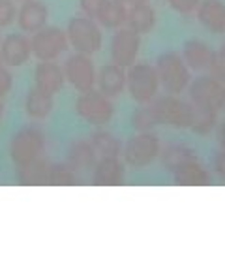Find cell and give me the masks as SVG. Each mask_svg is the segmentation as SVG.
I'll list each match as a JSON object with an SVG mask.
<instances>
[{
  "label": "cell",
  "instance_id": "cell-1",
  "mask_svg": "<svg viewBox=\"0 0 225 254\" xmlns=\"http://www.w3.org/2000/svg\"><path fill=\"white\" fill-rule=\"evenodd\" d=\"M47 147V136L36 125H27L19 128L9 139L8 153L15 168H25L34 160L42 158Z\"/></svg>",
  "mask_w": 225,
  "mask_h": 254
},
{
  "label": "cell",
  "instance_id": "cell-2",
  "mask_svg": "<svg viewBox=\"0 0 225 254\" xmlns=\"http://www.w3.org/2000/svg\"><path fill=\"white\" fill-rule=\"evenodd\" d=\"M156 72L160 77V87L167 94L184 92L191 81V70L177 51H163L156 61Z\"/></svg>",
  "mask_w": 225,
  "mask_h": 254
},
{
  "label": "cell",
  "instance_id": "cell-3",
  "mask_svg": "<svg viewBox=\"0 0 225 254\" xmlns=\"http://www.w3.org/2000/svg\"><path fill=\"white\" fill-rule=\"evenodd\" d=\"M126 91L135 104H148L160 92V77L156 66L148 63H134L126 68Z\"/></svg>",
  "mask_w": 225,
  "mask_h": 254
},
{
  "label": "cell",
  "instance_id": "cell-4",
  "mask_svg": "<svg viewBox=\"0 0 225 254\" xmlns=\"http://www.w3.org/2000/svg\"><path fill=\"white\" fill-rule=\"evenodd\" d=\"M162 149L160 136L148 130V132H137L126 141V145H122V156L124 164L134 168V170H143L148 168L152 162L158 160Z\"/></svg>",
  "mask_w": 225,
  "mask_h": 254
},
{
  "label": "cell",
  "instance_id": "cell-5",
  "mask_svg": "<svg viewBox=\"0 0 225 254\" xmlns=\"http://www.w3.org/2000/svg\"><path fill=\"white\" fill-rule=\"evenodd\" d=\"M66 36H68L70 47H73L77 53L94 55L103 46L101 27L98 25V21L87 17V15L70 19L68 28H66Z\"/></svg>",
  "mask_w": 225,
  "mask_h": 254
},
{
  "label": "cell",
  "instance_id": "cell-6",
  "mask_svg": "<svg viewBox=\"0 0 225 254\" xmlns=\"http://www.w3.org/2000/svg\"><path fill=\"white\" fill-rule=\"evenodd\" d=\"M148 108L154 113V119H156L158 125H167V127L175 128H189L193 104L188 100H182L177 94L156 96L152 102H148Z\"/></svg>",
  "mask_w": 225,
  "mask_h": 254
},
{
  "label": "cell",
  "instance_id": "cell-7",
  "mask_svg": "<svg viewBox=\"0 0 225 254\" xmlns=\"http://www.w3.org/2000/svg\"><path fill=\"white\" fill-rule=\"evenodd\" d=\"M75 113L92 127H105L111 123V119L115 115V104L113 98H109L99 91H85L79 92L77 100H75Z\"/></svg>",
  "mask_w": 225,
  "mask_h": 254
},
{
  "label": "cell",
  "instance_id": "cell-8",
  "mask_svg": "<svg viewBox=\"0 0 225 254\" xmlns=\"http://www.w3.org/2000/svg\"><path fill=\"white\" fill-rule=\"evenodd\" d=\"M189 102L193 106L224 111L225 109V83L214 77L212 73H203L188 85Z\"/></svg>",
  "mask_w": 225,
  "mask_h": 254
},
{
  "label": "cell",
  "instance_id": "cell-9",
  "mask_svg": "<svg viewBox=\"0 0 225 254\" xmlns=\"http://www.w3.org/2000/svg\"><path fill=\"white\" fill-rule=\"evenodd\" d=\"M30 49L32 57L38 61H56L70 49V42L66 30L58 27H44L30 36Z\"/></svg>",
  "mask_w": 225,
  "mask_h": 254
},
{
  "label": "cell",
  "instance_id": "cell-10",
  "mask_svg": "<svg viewBox=\"0 0 225 254\" xmlns=\"http://www.w3.org/2000/svg\"><path fill=\"white\" fill-rule=\"evenodd\" d=\"M64 75L66 81L72 85L75 91L85 92L96 87V66L92 61V55L72 53L64 61Z\"/></svg>",
  "mask_w": 225,
  "mask_h": 254
},
{
  "label": "cell",
  "instance_id": "cell-11",
  "mask_svg": "<svg viewBox=\"0 0 225 254\" xmlns=\"http://www.w3.org/2000/svg\"><path fill=\"white\" fill-rule=\"evenodd\" d=\"M141 51V36L132 28L120 27L111 38V63L128 68L137 61Z\"/></svg>",
  "mask_w": 225,
  "mask_h": 254
},
{
  "label": "cell",
  "instance_id": "cell-12",
  "mask_svg": "<svg viewBox=\"0 0 225 254\" xmlns=\"http://www.w3.org/2000/svg\"><path fill=\"white\" fill-rule=\"evenodd\" d=\"M32 57L30 38L23 32H13L2 38L0 42V61L8 68H19L27 64Z\"/></svg>",
  "mask_w": 225,
  "mask_h": 254
},
{
  "label": "cell",
  "instance_id": "cell-13",
  "mask_svg": "<svg viewBox=\"0 0 225 254\" xmlns=\"http://www.w3.org/2000/svg\"><path fill=\"white\" fill-rule=\"evenodd\" d=\"M98 153L96 149L92 147L90 139L79 137V139H73L70 147H68V153H66V164L72 168L73 172L77 173V177L83 173L92 172V168L98 162Z\"/></svg>",
  "mask_w": 225,
  "mask_h": 254
},
{
  "label": "cell",
  "instance_id": "cell-14",
  "mask_svg": "<svg viewBox=\"0 0 225 254\" xmlns=\"http://www.w3.org/2000/svg\"><path fill=\"white\" fill-rule=\"evenodd\" d=\"M17 25L23 32L34 34L40 28L47 27L49 8L42 0H25L17 8Z\"/></svg>",
  "mask_w": 225,
  "mask_h": 254
},
{
  "label": "cell",
  "instance_id": "cell-15",
  "mask_svg": "<svg viewBox=\"0 0 225 254\" xmlns=\"http://www.w3.org/2000/svg\"><path fill=\"white\" fill-rule=\"evenodd\" d=\"M182 59L191 72H210V66L214 61V49L207 42L199 38H191L182 46Z\"/></svg>",
  "mask_w": 225,
  "mask_h": 254
},
{
  "label": "cell",
  "instance_id": "cell-16",
  "mask_svg": "<svg viewBox=\"0 0 225 254\" xmlns=\"http://www.w3.org/2000/svg\"><path fill=\"white\" fill-rule=\"evenodd\" d=\"M124 177H126V166L120 160V156L98 158L96 166L92 168V185L96 187H117L124 183Z\"/></svg>",
  "mask_w": 225,
  "mask_h": 254
},
{
  "label": "cell",
  "instance_id": "cell-17",
  "mask_svg": "<svg viewBox=\"0 0 225 254\" xmlns=\"http://www.w3.org/2000/svg\"><path fill=\"white\" fill-rule=\"evenodd\" d=\"M96 85L101 94L117 98L126 91V68L118 64H103L96 73Z\"/></svg>",
  "mask_w": 225,
  "mask_h": 254
},
{
  "label": "cell",
  "instance_id": "cell-18",
  "mask_svg": "<svg viewBox=\"0 0 225 254\" xmlns=\"http://www.w3.org/2000/svg\"><path fill=\"white\" fill-rule=\"evenodd\" d=\"M66 75H64L62 66L54 63V61H40L34 70V87L49 94H56L62 91Z\"/></svg>",
  "mask_w": 225,
  "mask_h": 254
},
{
  "label": "cell",
  "instance_id": "cell-19",
  "mask_svg": "<svg viewBox=\"0 0 225 254\" xmlns=\"http://www.w3.org/2000/svg\"><path fill=\"white\" fill-rule=\"evenodd\" d=\"M197 19L203 27L212 34H225V2L222 0H201L197 9Z\"/></svg>",
  "mask_w": 225,
  "mask_h": 254
},
{
  "label": "cell",
  "instance_id": "cell-20",
  "mask_svg": "<svg viewBox=\"0 0 225 254\" xmlns=\"http://www.w3.org/2000/svg\"><path fill=\"white\" fill-rule=\"evenodd\" d=\"M173 181L180 187H207L210 185L212 177L207 168L199 162V158H195L177 168L173 172Z\"/></svg>",
  "mask_w": 225,
  "mask_h": 254
},
{
  "label": "cell",
  "instance_id": "cell-21",
  "mask_svg": "<svg viewBox=\"0 0 225 254\" xmlns=\"http://www.w3.org/2000/svg\"><path fill=\"white\" fill-rule=\"evenodd\" d=\"M156 21H158L156 9L148 2H141V4L128 6L126 25L124 27L132 28L139 36H143V34H148L156 27Z\"/></svg>",
  "mask_w": 225,
  "mask_h": 254
},
{
  "label": "cell",
  "instance_id": "cell-22",
  "mask_svg": "<svg viewBox=\"0 0 225 254\" xmlns=\"http://www.w3.org/2000/svg\"><path fill=\"white\" fill-rule=\"evenodd\" d=\"M54 108V96L49 92L42 91L38 87L28 89L27 96H25V113L32 121H44L51 115Z\"/></svg>",
  "mask_w": 225,
  "mask_h": 254
},
{
  "label": "cell",
  "instance_id": "cell-23",
  "mask_svg": "<svg viewBox=\"0 0 225 254\" xmlns=\"http://www.w3.org/2000/svg\"><path fill=\"white\" fill-rule=\"evenodd\" d=\"M158 158L162 162L163 170L173 173L182 164L189 162V160H195L197 153H195V149H191L189 145H184V143H169V145L160 149V156Z\"/></svg>",
  "mask_w": 225,
  "mask_h": 254
},
{
  "label": "cell",
  "instance_id": "cell-24",
  "mask_svg": "<svg viewBox=\"0 0 225 254\" xmlns=\"http://www.w3.org/2000/svg\"><path fill=\"white\" fill-rule=\"evenodd\" d=\"M53 162L49 158H38L32 164L17 170V179L21 185H47L49 183V172Z\"/></svg>",
  "mask_w": 225,
  "mask_h": 254
},
{
  "label": "cell",
  "instance_id": "cell-25",
  "mask_svg": "<svg viewBox=\"0 0 225 254\" xmlns=\"http://www.w3.org/2000/svg\"><path fill=\"white\" fill-rule=\"evenodd\" d=\"M90 143L96 149L99 158H115V156H120V153H122V141L105 128H98L90 136Z\"/></svg>",
  "mask_w": 225,
  "mask_h": 254
},
{
  "label": "cell",
  "instance_id": "cell-26",
  "mask_svg": "<svg viewBox=\"0 0 225 254\" xmlns=\"http://www.w3.org/2000/svg\"><path fill=\"white\" fill-rule=\"evenodd\" d=\"M218 123H220V113L218 111L208 108H201V106H193L189 128L195 134H199V136H210L216 130Z\"/></svg>",
  "mask_w": 225,
  "mask_h": 254
},
{
  "label": "cell",
  "instance_id": "cell-27",
  "mask_svg": "<svg viewBox=\"0 0 225 254\" xmlns=\"http://www.w3.org/2000/svg\"><path fill=\"white\" fill-rule=\"evenodd\" d=\"M126 15H128L126 4H122L118 0H107V4L103 6V9H101V13L98 15L96 21H98L99 27L117 30V28L126 25Z\"/></svg>",
  "mask_w": 225,
  "mask_h": 254
},
{
  "label": "cell",
  "instance_id": "cell-28",
  "mask_svg": "<svg viewBox=\"0 0 225 254\" xmlns=\"http://www.w3.org/2000/svg\"><path fill=\"white\" fill-rule=\"evenodd\" d=\"M130 123H132V127H134L135 132H148V130H152L154 127H158V123H156L154 113L150 111L148 104H139V108L132 113Z\"/></svg>",
  "mask_w": 225,
  "mask_h": 254
},
{
  "label": "cell",
  "instance_id": "cell-29",
  "mask_svg": "<svg viewBox=\"0 0 225 254\" xmlns=\"http://www.w3.org/2000/svg\"><path fill=\"white\" fill-rule=\"evenodd\" d=\"M77 183V173L73 172L68 164H53L49 172V183L47 185H75Z\"/></svg>",
  "mask_w": 225,
  "mask_h": 254
},
{
  "label": "cell",
  "instance_id": "cell-30",
  "mask_svg": "<svg viewBox=\"0 0 225 254\" xmlns=\"http://www.w3.org/2000/svg\"><path fill=\"white\" fill-rule=\"evenodd\" d=\"M17 17L15 0H0V28L9 27Z\"/></svg>",
  "mask_w": 225,
  "mask_h": 254
},
{
  "label": "cell",
  "instance_id": "cell-31",
  "mask_svg": "<svg viewBox=\"0 0 225 254\" xmlns=\"http://www.w3.org/2000/svg\"><path fill=\"white\" fill-rule=\"evenodd\" d=\"M210 73L218 77L220 81L225 83V42L218 47V51H214V61L210 66Z\"/></svg>",
  "mask_w": 225,
  "mask_h": 254
},
{
  "label": "cell",
  "instance_id": "cell-32",
  "mask_svg": "<svg viewBox=\"0 0 225 254\" xmlns=\"http://www.w3.org/2000/svg\"><path fill=\"white\" fill-rule=\"evenodd\" d=\"M107 4V0H79V8L81 11L90 19H98V15L101 13L103 6Z\"/></svg>",
  "mask_w": 225,
  "mask_h": 254
},
{
  "label": "cell",
  "instance_id": "cell-33",
  "mask_svg": "<svg viewBox=\"0 0 225 254\" xmlns=\"http://www.w3.org/2000/svg\"><path fill=\"white\" fill-rule=\"evenodd\" d=\"M167 2L180 15H191V13H195L201 0H167Z\"/></svg>",
  "mask_w": 225,
  "mask_h": 254
},
{
  "label": "cell",
  "instance_id": "cell-34",
  "mask_svg": "<svg viewBox=\"0 0 225 254\" xmlns=\"http://www.w3.org/2000/svg\"><path fill=\"white\" fill-rule=\"evenodd\" d=\"M214 170H216L218 175L225 181V149H222V151L214 156Z\"/></svg>",
  "mask_w": 225,
  "mask_h": 254
},
{
  "label": "cell",
  "instance_id": "cell-35",
  "mask_svg": "<svg viewBox=\"0 0 225 254\" xmlns=\"http://www.w3.org/2000/svg\"><path fill=\"white\" fill-rule=\"evenodd\" d=\"M218 143L222 149H225V119L222 123H218Z\"/></svg>",
  "mask_w": 225,
  "mask_h": 254
},
{
  "label": "cell",
  "instance_id": "cell-36",
  "mask_svg": "<svg viewBox=\"0 0 225 254\" xmlns=\"http://www.w3.org/2000/svg\"><path fill=\"white\" fill-rule=\"evenodd\" d=\"M118 2H122L126 6H134V4H141V2H148V0H118Z\"/></svg>",
  "mask_w": 225,
  "mask_h": 254
},
{
  "label": "cell",
  "instance_id": "cell-37",
  "mask_svg": "<svg viewBox=\"0 0 225 254\" xmlns=\"http://www.w3.org/2000/svg\"><path fill=\"white\" fill-rule=\"evenodd\" d=\"M2 113H4V104H2V98H0V119H2Z\"/></svg>",
  "mask_w": 225,
  "mask_h": 254
},
{
  "label": "cell",
  "instance_id": "cell-38",
  "mask_svg": "<svg viewBox=\"0 0 225 254\" xmlns=\"http://www.w3.org/2000/svg\"><path fill=\"white\" fill-rule=\"evenodd\" d=\"M19 2H25V0H19Z\"/></svg>",
  "mask_w": 225,
  "mask_h": 254
},
{
  "label": "cell",
  "instance_id": "cell-39",
  "mask_svg": "<svg viewBox=\"0 0 225 254\" xmlns=\"http://www.w3.org/2000/svg\"><path fill=\"white\" fill-rule=\"evenodd\" d=\"M0 42H2V36H0Z\"/></svg>",
  "mask_w": 225,
  "mask_h": 254
}]
</instances>
